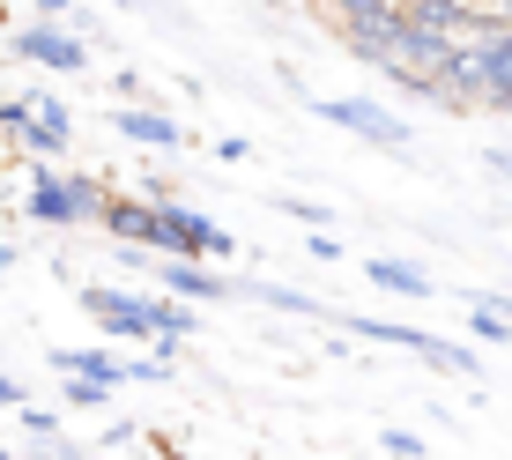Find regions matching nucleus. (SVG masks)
Returning <instances> with one entry per match:
<instances>
[{
    "label": "nucleus",
    "instance_id": "1",
    "mask_svg": "<svg viewBox=\"0 0 512 460\" xmlns=\"http://www.w3.org/2000/svg\"><path fill=\"white\" fill-rule=\"evenodd\" d=\"M82 312H90L97 320V334L104 342H156V334H186L201 327V312L186 305V297H141V290H112V282H90V290H82Z\"/></svg>",
    "mask_w": 512,
    "mask_h": 460
},
{
    "label": "nucleus",
    "instance_id": "2",
    "mask_svg": "<svg viewBox=\"0 0 512 460\" xmlns=\"http://www.w3.org/2000/svg\"><path fill=\"white\" fill-rule=\"evenodd\" d=\"M104 179H82V171H30V193H23V216L30 223H97L104 216Z\"/></svg>",
    "mask_w": 512,
    "mask_h": 460
},
{
    "label": "nucleus",
    "instance_id": "3",
    "mask_svg": "<svg viewBox=\"0 0 512 460\" xmlns=\"http://www.w3.org/2000/svg\"><path fill=\"white\" fill-rule=\"evenodd\" d=\"M156 253H171V260H216V253H238V238L223 223H208L201 208H186V201H156Z\"/></svg>",
    "mask_w": 512,
    "mask_h": 460
},
{
    "label": "nucleus",
    "instance_id": "4",
    "mask_svg": "<svg viewBox=\"0 0 512 460\" xmlns=\"http://www.w3.org/2000/svg\"><path fill=\"white\" fill-rule=\"evenodd\" d=\"M349 334H364V342H386V349H409V357L423 364H438V371H483V357L461 342H438V334H423V327H401V320H357V312H334Z\"/></svg>",
    "mask_w": 512,
    "mask_h": 460
},
{
    "label": "nucleus",
    "instance_id": "5",
    "mask_svg": "<svg viewBox=\"0 0 512 460\" xmlns=\"http://www.w3.org/2000/svg\"><path fill=\"white\" fill-rule=\"evenodd\" d=\"M15 60H30V67H52V75H82L90 67V45H82V30H67V23H52V15H38V23H23L8 38Z\"/></svg>",
    "mask_w": 512,
    "mask_h": 460
},
{
    "label": "nucleus",
    "instance_id": "6",
    "mask_svg": "<svg viewBox=\"0 0 512 460\" xmlns=\"http://www.w3.org/2000/svg\"><path fill=\"white\" fill-rule=\"evenodd\" d=\"M312 112H320L327 127L372 141V149H409V127H401L386 104H372V97H312Z\"/></svg>",
    "mask_w": 512,
    "mask_h": 460
},
{
    "label": "nucleus",
    "instance_id": "7",
    "mask_svg": "<svg viewBox=\"0 0 512 460\" xmlns=\"http://www.w3.org/2000/svg\"><path fill=\"white\" fill-rule=\"evenodd\" d=\"M334 30H342V45L357 52V60L386 67V60L401 52V30H409V8L394 0V8H379V15H349V23H334Z\"/></svg>",
    "mask_w": 512,
    "mask_h": 460
},
{
    "label": "nucleus",
    "instance_id": "8",
    "mask_svg": "<svg viewBox=\"0 0 512 460\" xmlns=\"http://www.w3.org/2000/svg\"><path fill=\"white\" fill-rule=\"evenodd\" d=\"M156 290H164V297H186V305H223V297H231V282L208 275L201 260H171V253H156Z\"/></svg>",
    "mask_w": 512,
    "mask_h": 460
},
{
    "label": "nucleus",
    "instance_id": "9",
    "mask_svg": "<svg viewBox=\"0 0 512 460\" xmlns=\"http://www.w3.org/2000/svg\"><path fill=\"white\" fill-rule=\"evenodd\" d=\"M15 141H23L30 156H60L67 141H75V112H67L60 97H30V119H23Z\"/></svg>",
    "mask_w": 512,
    "mask_h": 460
},
{
    "label": "nucleus",
    "instance_id": "10",
    "mask_svg": "<svg viewBox=\"0 0 512 460\" xmlns=\"http://www.w3.org/2000/svg\"><path fill=\"white\" fill-rule=\"evenodd\" d=\"M97 223L112 230L119 245H141V253H156V201H141V193H112Z\"/></svg>",
    "mask_w": 512,
    "mask_h": 460
},
{
    "label": "nucleus",
    "instance_id": "11",
    "mask_svg": "<svg viewBox=\"0 0 512 460\" xmlns=\"http://www.w3.org/2000/svg\"><path fill=\"white\" fill-rule=\"evenodd\" d=\"M112 134H127L134 149H179L186 141V127L171 112H149V104H119L112 112Z\"/></svg>",
    "mask_w": 512,
    "mask_h": 460
},
{
    "label": "nucleus",
    "instance_id": "12",
    "mask_svg": "<svg viewBox=\"0 0 512 460\" xmlns=\"http://www.w3.org/2000/svg\"><path fill=\"white\" fill-rule=\"evenodd\" d=\"M475 45H483V104L490 112H512V23L475 38Z\"/></svg>",
    "mask_w": 512,
    "mask_h": 460
},
{
    "label": "nucleus",
    "instance_id": "13",
    "mask_svg": "<svg viewBox=\"0 0 512 460\" xmlns=\"http://www.w3.org/2000/svg\"><path fill=\"white\" fill-rule=\"evenodd\" d=\"M364 275H372V282H379V290H394V297H416V305H423V297H431V275H423V268H416V260H394V253H372V260H364Z\"/></svg>",
    "mask_w": 512,
    "mask_h": 460
},
{
    "label": "nucleus",
    "instance_id": "14",
    "mask_svg": "<svg viewBox=\"0 0 512 460\" xmlns=\"http://www.w3.org/2000/svg\"><path fill=\"white\" fill-rule=\"evenodd\" d=\"M52 371H67V379H127V364L112 357V349H52Z\"/></svg>",
    "mask_w": 512,
    "mask_h": 460
},
{
    "label": "nucleus",
    "instance_id": "15",
    "mask_svg": "<svg viewBox=\"0 0 512 460\" xmlns=\"http://www.w3.org/2000/svg\"><path fill=\"white\" fill-rule=\"evenodd\" d=\"M401 8H409L416 23H431V30H453V38H461V30H468V8H475V0H401Z\"/></svg>",
    "mask_w": 512,
    "mask_h": 460
},
{
    "label": "nucleus",
    "instance_id": "16",
    "mask_svg": "<svg viewBox=\"0 0 512 460\" xmlns=\"http://www.w3.org/2000/svg\"><path fill=\"white\" fill-rule=\"evenodd\" d=\"M60 401L67 409H104V401H112V379H67Z\"/></svg>",
    "mask_w": 512,
    "mask_h": 460
},
{
    "label": "nucleus",
    "instance_id": "17",
    "mask_svg": "<svg viewBox=\"0 0 512 460\" xmlns=\"http://www.w3.org/2000/svg\"><path fill=\"white\" fill-rule=\"evenodd\" d=\"M15 423L30 431V446H38V438H60V416H52V409H30V401L15 409Z\"/></svg>",
    "mask_w": 512,
    "mask_h": 460
},
{
    "label": "nucleus",
    "instance_id": "18",
    "mask_svg": "<svg viewBox=\"0 0 512 460\" xmlns=\"http://www.w3.org/2000/svg\"><path fill=\"white\" fill-rule=\"evenodd\" d=\"M275 201L290 208L297 223H312V230H327V223H334V208H320V201H297V193H275Z\"/></svg>",
    "mask_w": 512,
    "mask_h": 460
},
{
    "label": "nucleus",
    "instance_id": "19",
    "mask_svg": "<svg viewBox=\"0 0 512 460\" xmlns=\"http://www.w3.org/2000/svg\"><path fill=\"white\" fill-rule=\"evenodd\" d=\"M379 446H386V453H394V460H423V438H416V431H386V438H379Z\"/></svg>",
    "mask_w": 512,
    "mask_h": 460
},
{
    "label": "nucleus",
    "instance_id": "20",
    "mask_svg": "<svg viewBox=\"0 0 512 460\" xmlns=\"http://www.w3.org/2000/svg\"><path fill=\"white\" fill-rule=\"evenodd\" d=\"M312 260H342V238H327V230H312V245H305Z\"/></svg>",
    "mask_w": 512,
    "mask_h": 460
},
{
    "label": "nucleus",
    "instance_id": "21",
    "mask_svg": "<svg viewBox=\"0 0 512 460\" xmlns=\"http://www.w3.org/2000/svg\"><path fill=\"white\" fill-rule=\"evenodd\" d=\"M216 156H223V164H238V156H253V141H245V134H223V141H216Z\"/></svg>",
    "mask_w": 512,
    "mask_h": 460
},
{
    "label": "nucleus",
    "instance_id": "22",
    "mask_svg": "<svg viewBox=\"0 0 512 460\" xmlns=\"http://www.w3.org/2000/svg\"><path fill=\"white\" fill-rule=\"evenodd\" d=\"M483 171H490V179H505V186H512V149H490V156H483Z\"/></svg>",
    "mask_w": 512,
    "mask_h": 460
},
{
    "label": "nucleus",
    "instance_id": "23",
    "mask_svg": "<svg viewBox=\"0 0 512 460\" xmlns=\"http://www.w3.org/2000/svg\"><path fill=\"white\" fill-rule=\"evenodd\" d=\"M23 401H30V394H23V379H8V371H0V409H23Z\"/></svg>",
    "mask_w": 512,
    "mask_h": 460
},
{
    "label": "nucleus",
    "instance_id": "24",
    "mask_svg": "<svg viewBox=\"0 0 512 460\" xmlns=\"http://www.w3.org/2000/svg\"><path fill=\"white\" fill-rule=\"evenodd\" d=\"M30 8H38V15H52V23H67V15H75V0H30Z\"/></svg>",
    "mask_w": 512,
    "mask_h": 460
},
{
    "label": "nucleus",
    "instance_id": "25",
    "mask_svg": "<svg viewBox=\"0 0 512 460\" xmlns=\"http://www.w3.org/2000/svg\"><path fill=\"white\" fill-rule=\"evenodd\" d=\"M8 268H15V245H0V282H8Z\"/></svg>",
    "mask_w": 512,
    "mask_h": 460
},
{
    "label": "nucleus",
    "instance_id": "26",
    "mask_svg": "<svg viewBox=\"0 0 512 460\" xmlns=\"http://www.w3.org/2000/svg\"><path fill=\"white\" fill-rule=\"evenodd\" d=\"M312 8H320V15H334V0H312Z\"/></svg>",
    "mask_w": 512,
    "mask_h": 460
},
{
    "label": "nucleus",
    "instance_id": "27",
    "mask_svg": "<svg viewBox=\"0 0 512 460\" xmlns=\"http://www.w3.org/2000/svg\"><path fill=\"white\" fill-rule=\"evenodd\" d=\"M0 460H15V453H8V446H0Z\"/></svg>",
    "mask_w": 512,
    "mask_h": 460
},
{
    "label": "nucleus",
    "instance_id": "28",
    "mask_svg": "<svg viewBox=\"0 0 512 460\" xmlns=\"http://www.w3.org/2000/svg\"><path fill=\"white\" fill-rule=\"evenodd\" d=\"M0 30H8V15H0Z\"/></svg>",
    "mask_w": 512,
    "mask_h": 460
},
{
    "label": "nucleus",
    "instance_id": "29",
    "mask_svg": "<svg viewBox=\"0 0 512 460\" xmlns=\"http://www.w3.org/2000/svg\"><path fill=\"white\" fill-rule=\"evenodd\" d=\"M0 149H8V141H0Z\"/></svg>",
    "mask_w": 512,
    "mask_h": 460
}]
</instances>
